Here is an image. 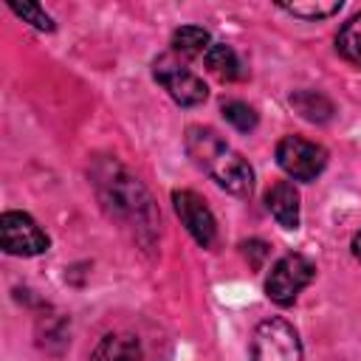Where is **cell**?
<instances>
[{
    "mask_svg": "<svg viewBox=\"0 0 361 361\" xmlns=\"http://www.w3.org/2000/svg\"><path fill=\"white\" fill-rule=\"evenodd\" d=\"M90 178H93V186H96L102 206L113 217L124 220L144 243H149L158 231L161 214H158L147 186L116 158H96Z\"/></svg>",
    "mask_w": 361,
    "mask_h": 361,
    "instance_id": "cell-1",
    "label": "cell"
},
{
    "mask_svg": "<svg viewBox=\"0 0 361 361\" xmlns=\"http://www.w3.org/2000/svg\"><path fill=\"white\" fill-rule=\"evenodd\" d=\"M183 141H186V152L192 155V161L200 169H206L217 180V186H223L231 195H251L254 189L251 164L237 149H231L212 127L192 124Z\"/></svg>",
    "mask_w": 361,
    "mask_h": 361,
    "instance_id": "cell-2",
    "label": "cell"
},
{
    "mask_svg": "<svg viewBox=\"0 0 361 361\" xmlns=\"http://www.w3.org/2000/svg\"><path fill=\"white\" fill-rule=\"evenodd\" d=\"M251 361H302V341L288 319L271 316L254 327Z\"/></svg>",
    "mask_w": 361,
    "mask_h": 361,
    "instance_id": "cell-3",
    "label": "cell"
},
{
    "mask_svg": "<svg viewBox=\"0 0 361 361\" xmlns=\"http://www.w3.org/2000/svg\"><path fill=\"white\" fill-rule=\"evenodd\" d=\"M316 276V265L302 257V254H285L282 259L274 262L268 279H265V293L271 302L276 305H290L302 288L310 285V279Z\"/></svg>",
    "mask_w": 361,
    "mask_h": 361,
    "instance_id": "cell-4",
    "label": "cell"
},
{
    "mask_svg": "<svg viewBox=\"0 0 361 361\" xmlns=\"http://www.w3.org/2000/svg\"><path fill=\"white\" fill-rule=\"evenodd\" d=\"M152 73L158 79V85L180 104V107H195L200 102H206V85L200 76H195L186 65H180L172 54H161L152 62Z\"/></svg>",
    "mask_w": 361,
    "mask_h": 361,
    "instance_id": "cell-5",
    "label": "cell"
},
{
    "mask_svg": "<svg viewBox=\"0 0 361 361\" xmlns=\"http://www.w3.org/2000/svg\"><path fill=\"white\" fill-rule=\"evenodd\" d=\"M0 243H3V251L14 254V257H37V254L48 251V245H51L48 234L25 212H3Z\"/></svg>",
    "mask_w": 361,
    "mask_h": 361,
    "instance_id": "cell-6",
    "label": "cell"
},
{
    "mask_svg": "<svg viewBox=\"0 0 361 361\" xmlns=\"http://www.w3.org/2000/svg\"><path fill=\"white\" fill-rule=\"evenodd\" d=\"M276 164L296 180H313L316 175H322V169L327 164V152H324V147H319L302 135H285L276 144Z\"/></svg>",
    "mask_w": 361,
    "mask_h": 361,
    "instance_id": "cell-7",
    "label": "cell"
},
{
    "mask_svg": "<svg viewBox=\"0 0 361 361\" xmlns=\"http://www.w3.org/2000/svg\"><path fill=\"white\" fill-rule=\"evenodd\" d=\"M172 203H175V212H178L180 223L195 237V243H200L203 248L214 245L217 223H214V214L206 206V200L192 189H178V192H172Z\"/></svg>",
    "mask_w": 361,
    "mask_h": 361,
    "instance_id": "cell-8",
    "label": "cell"
},
{
    "mask_svg": "<svg viewBox=\"0 0 361 361\" xmlns=\"http://www.w3.org/2000/svg\"><path fill=\"white\" fill-rule=\"evenodd\" d=\"M265 206L282 228H296L299 226V192L290 180H276L265 192Z\"/></svg>",
    "mask_w": 361,
    "mask_h": 361,
    "instance_id": "cell-9",
    "label": "cell"
},
{
    "mask_svg": "<svg viewBox=\"0 0 361 361\" xmlns=\"http://www.w3.org/2000/svg\"><path fill=\"white\" fill-rule=\"evenodd\" d=\"M90 361H141V344L130 333H107L96 344Z\"/></svg>",
    "mask_w": 361,
    "mask_h": 361,
    "instance_id": "cell-10",
    "label": "cell"
},
{
    "mask_svg": "<svg viewBox=\"0 0 361 361\" xmlns=\"http://www.w3.org/2000/svg\"><path fill=\"white\" fill-rule=\"evenodd\" d=\"M203 62H206V68H209L217 79H223V82H237V79L245 76V68H243L237 51H234L231 45H226V42H212V48L206 51Z\"/></svg>",
    "mask_w": 361,
    "mask_h": 361,
    "instance_id": "cell-11",
    "label": "cell"
},
{
    "mask_svg": "<svg viewBox=\"0 0 361 361\" xmlns=\"http://www.w3.org/2000/svg\"><path fill=\"white\" fill-rule=\"evenodd\" d=\"M290 104H293V110H296L302 118L316 121V124L330 121L333 113H336L333 102H330L324 93H319V90H293V93H290Z\"/></svg>",
    "mask_w": 361,
    "mask_h": 361,
    "instance_id": "cell-12",
    "label": "cell"
},
{
    "mask_svg": "<svg viewBox=\"0 0 361 361\" xmlns=\"http://www.w3.org/2000/svg\"><path fill=\"white\" fill-rule=\"evenodd\" d=\"M212 48V37L206 28L200 25H180L175 34H172V51L180 54V56H206V51Z\"/></svg>",
    "mask_w": 361,
    "mask_h": 361,
    "instance_id": "cell-13",
    "label": "cell"
},
{
    "mask_svg": "<svg viewBox=\"0 0 361 361\" xmlns=\"http://www.w3.org/2000/svg\"><path fill=\"white\" fill-rule=\"evenodd\" d=\"M336 48H338V54H341L347 62L361 65V14L350 17V20L341 25V31H338V37H336Z\"/></svg>",
    "mask_w": 361,
    "mask_h": 361,
    "instance_id": "cell-14",
    "label": "cell"
},
{
    "mask_svg": "<svg viewBox=\"0 0 361 361\" xmlns=\"http://www.w3.org/2000/svg\"><path fill=\"white\" fill-rule=\"evenodd\" d=\"M223 116H226V121H228L231 127H237L240 133H248V130L257 127V113H254V107L245 104V102H240V99L223 102Z\"/></svg>",
    "mask_w": 361,
    "mask_h": 361,
    "instance_id": "cell-15",
    "label": "cell"
},
{
    "mask_svg": "<svg viewBox=\"0 0 361 361\" xmlns=\"http://www.w3.org/2000/svg\"><path fill=\"white\" fill-rule=\"evenodd\" d=\"M279 8L290 11L293 17H302V20H322V17H330L341 8V0H330V3H279Z\"/></svg>",
    "mask_w": 361,
    "mask_h": 361,
    "instance_id": "cell-16",
    "label": "cell"
},
{
    "mask_svg": "<svg viewBox=\"0 0 361 361\" xmlns=\"http://www.w3.org/2000/svg\"><path fill=\"white\" fill-rule=\"evenodd\" d=\"M8 8L17 14V17H23L25 23H31L34 28H39V31H54V20L37 6V3H8Z\"/></svg>",
    "mask_w": 361,
    "mask_h": 361,
    "instance_id": "cell-17",
    "label": "cell"
},
{
    "mask_svg": "<svg viewBox=\"0 0 361 361\" xmlns=\"http://www.w3.org/2000/svg\"><path fill=\"white\" fill-rule=\"evenodd\" d=\"M353 254H355V259L361 262V231L353 237Z\"/></svg>",
    "mask_w": 361,
    "mask_h": 361,
    "instance_id": "cell-18",
    "label": "cell"
}]
</instances>
